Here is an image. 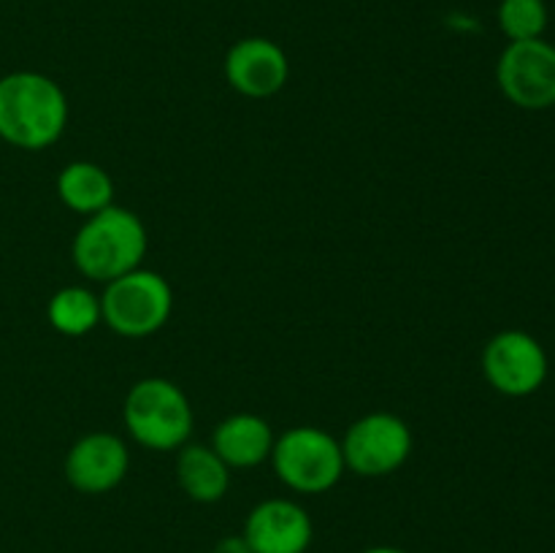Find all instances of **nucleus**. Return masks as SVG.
Returning a JSON list of instances; mask_svg holds the SVG:
<instances>
[{
	"label": "nucleus",
	"mask_w": 555,
	"mask_h": 553,
	"mask_svg": "<svg viewBox=\"0 0 555 553\" xmlns=\"http://www.w3.org/2000/svg\"><path fill=\"white\" fill-rule=\"evenodd\" d=\"M68 95L38 70H11L0 76V139L25 152L57 144L68 128Z\"/></svg>",
	"instance_id": "f257e3e1"
},
{
	"label": "nucleus",
	"mask_w": 555,
	"mask_h": 553,
	"mask_svg": "<svg viewBox=\"0 0 555 553\" xmlns=\"http://www.w3.org/2000/svg\"><path fill=\"white\" fill-rule=\"evenodd\" d=\"M146 247H150V233L144 220L135 211L112 204L85 217L70 242V258L81 276L106 285L139 269Z\"/></svg>",
	"instance_id": "f03ea898"
},
{
	"label": "nucleus",
	"mask_w": 555,
	"mask_h": 553,
	"mask_svg": "<svg viewBox=\"0 0 555 553\" xmlns=\"http://www.w3.org/2000/svg\"><path fill=\"white\" fill-rule=\"evenodd\" d=\"M122 421L135 445L155 453L179 450L190 442L195 415L188 394L168 377H144L130 385Z\"/></svg>",
	"instance_id": "7ed1b4c3"
},
{
	"label": "nucleus",
	"mask_w": 555,
	"mask_h": 553,
	"mask_svg": "<svg viewBox=\"0 0 555 553\" xmlns=\"http://www.w3.org/2000/svg\"><path fill=\"white\" fill-rule=\"evenodd\" d=\"M271 466L280 483L304 497L328 493L347 472L341 442L318 426H293L274 439Z\"/></svg>",
	"instance_id": "20e7f679"
},
{
	"label": "nucleus",
	"mask_w": 555,
	"mask_h": 553,
	"mask_svg": "<svg viewBox=\"0 0 555 553\" xmlns=\"http://www.w3.org/2000/svg\"><path fill=\"white\" fill-rule=\"evenodd\" d=\"M101 312L103 323L114 334L125 339H144L171 320L173 291L166 276L139 266L103 285Z\"/></svg>",
	"instance_id": "39448f33"
},
{
	"label": "nucleus",
	"mask_w": 555,
	"mask_h": 553,
	"mask_svg": "<svg viewBox=\"0 0 555 553\" xmlns=\"http://www.w3.org/2000/svg\"><path fill=\"white\" fill-rule=\"evenodd\" d=\"M415 437L404 417L393 412H369L350 423L341 437L347 472L358 477H388L410 461Z\"/></svg>",
	"instance_id": "423d86ee"
},
{
	"label": "nucleus",
	"mask_w": 555,
	"mask_h": 553,
	"mask_svg": "<svg viewBox=\"0 0 555 553\" xmlns=\"http://www.w3.org/2000/svg\"><path fill=\"white\" fill-rule=\"evenodd\" d=\"M482 377L496 394L509 399H524L545 385L551 363L542 342L520 329H507L493 334L482 347Z\"/></svg>",
	"instance_id": "0eeeda50"
},
{
	"label": "nucleus",
	"mask_w": 555,
	"mask_h": 553,
	"mask_svg": "<svg viewBox=\"0 0 555 553\" xmlns=\"http://www.w3.org/2000/svg\"><path fill=\"white\" fill-rule=\"evenodd\" d=\"M496 85L513 106L545 112L555 106V43L509 41L496 60Z\"/></svg>",
	"instance_id": "6e6552de"
},
{
	"label": "nucleus",
	"mask_w": 555,
	"mask_h": 553,
	"mask_svg": "<svg viewBox=\"0 0 555 553\" xmlns=\"http://www.w3.org/2000/svg\"><path fill=\"white\" fill-rule=\"evenodd\" d=\"M65 480L74 491L103 497L125 483L130 472V450L119 434L90 432L65 453Z\"/></svg>",
	"instance_id": "1a4fd4ad"
},
{
	"label": "nucleus",
	"mask_w": 555,
	"mask_h": 553,
	"mask_svg": "<svg viewBox=\"0 0 555 553\" xmlns=\"http://www.w3.org/2000/svg\"><path fill=\"white\" fill-rule=\"evenodd\" d=\"M222 74L233 92L253 101H266L285 90L291 79V60L285 49L266 36L238 38L222 60Z\"/></svg>",
	"instance_id": "9d476101"
},
{
	"label": "nucleus",
	"mask_w": 555,
	"mask_h": 553,
	"mask_svg": "<svg viewBox=\"0 0 555 553\" xmlns=\"http://www.w3.org/2000/svg\"><path fill=\"white\" fill-rule=\"evenodd\" d=\"M242 537L253 553H307L314 540V524L296 499L274 497L249 510Z\"/></svg>",
	"instance_id": "9b49d317"
},
{
	"label": "nucleus",
	"mask_w": 555,
	"mask_h": 553,
	"mask_svg": "<svg viewBox=\"0 0 555 553\" xmlns=\"http://www.w3.org/2000/svg\"><path fill=\"white\" fill-rule=\"evenodd\" d=\"M274 428L255 412H233L217 423L211 434V448L231 470H253L271 459Z\"/></svg>",
	"instance_id": "f8f14e48"
},
{
	"label": "nucleus",
	"mask_w": 555,
	"mask_h": 553,
	"mask_svg": "<svg viewBox=\"0 0 555 553\" xmlns=\"http://www.w3.org/2000/svg\"><path fill=\"white\" fill-rule=\"evenodd\" d=\"M177 483L188 499L215 504L231 488V466L215 453L211 445L188 442L177 450Z\"/></svg>",
	"instance_id": "ddd939ff"
},
{
	"label": "nucleus",
	"mask_w": 555,
	"mask_h": 553,
	"mask_svg": "<svg viewBox=\"0 0 555 553\" xmlns=\"http://www.w3.org/2000/svg\"><path fill=\"white\" fill-rule=\"evenodd\" d=\"M57 198L65 209L90 217L114 204V179L101 163L70 160L57 173Z\"/></svg>",
	"instance_id": "4468645a"
},
{
	"label": "nucleus",
	"mask_w": 555,
	"mask_h": 553,
	"mask_svg": "<svg viewBox=\"0 0 555 553\" xmlns=\"http://www.w3.org/2000/svg\"><path fill=\"white\" fill-rule=\"evenodd\" d=\"M47 320L57 334L87 336L103 323L101 296L81 285H65L49 298Z\"/></svg>",
	"instance_id": "2eb2a0df"
},
{
	"label": "nucleus",
	"mask_w": 555,
	"mask_h": 553,
	"mask_svg": "<svg viewBox=\"0 0 555 553\" xmlns=\"http://www.w3.org/2000/svg\"><path fill=\"white\" fill-rule=\"evenodd\" d=\"M496 22L507 41H531L545 36L551 11L545 0H502L496 9Z\"/></svg>",
	"instance_id": "dca6fc26"
},
{
	"label": "nucleus",
	"mask_w": 555,
	"mask_h": 553,
	"mask_svg": "<svg viewBox=\"0 0 555 553\" xmlns=\"http://www.w3.org/2000/svg\"><path fill=\"white\" fill-rule=\"evenodd\" d=\"M211 553H253V548L247 545V540L242 535H228L215 542Z\"/></svg>",
	"instance_id": "f3484780"
},
{
	"label": "nucleus",
	"mask_w": 555,
	"mask_h": 553,
	"mask_svg": "<svg viewBox=\"0 0 555 553\" xmlns=\"http://www.w3.org/2000/svg\"><path fill=\"white\" fill-rule=\"evenodd\" d=\"M361 553H406V551H401V548H396V545H372Z\"/></svg>",
	"instance_id": "a211bd4d"
}]
</instances>
